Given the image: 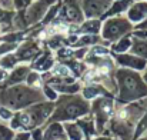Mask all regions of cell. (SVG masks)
<instances>
[{
  "instance_id": "obj_1",
  "label": "cell",
  "mask_w": 147,
  "mask_h": 140,
  "mask_svg": "<svg viewBox=\"0 0 147 140\" xmlns=\"http://www.w3.org/2000/svg\"><path fill=\"white\" fill-rule=\"evenodd\" d=\"M50 130H51V132H50L49 135H47V139H51L53 136H54V137H56V136H60V133H61L59 126H54V127H51Z\"/></svg>"
},
{
  "instance_id": "obj_2",
  "label": "cell",
  "mask_w": 147,
  "mask_h": 140,
  "mask_svg": "<svg viewBox=\"0 0 147 140\" xmlns=\"http://www.w3.org/2000/svg\"><path fill=\"white\" fill-rule=\"evenodd\" d=\"M54 73L56 74H63V76H67L70 72H69V69L67 67H63V66H59V67H56V70H54Z\"/></svg>"
},
{
  "instance_id": "obj_3",
  "label": "cell",
  "mask_w": 147,
  "mask_h": 140,
  "mask_svg": "<svg viewBox=\"0 0 147 140\" xmlns=\"http://www.w3.org/2000/svg\"><path fill=\"white\" fill-rule=\"evenodd\" d=\"M70 136H71V140H80L82 139V135H80L79 129H71V130H70Z\"/></svg>"
},
{
  "instance_id": "obj_4",
  "label": "cell",
  "mask_w": 147,
  "mask_h": 140,
  "mask_svg": "<svg viewBox=\"0 0 147 140\" xmlns=\"http://www.w3.org/2000/svg\"><path fill=\"white\" fill-rule=\"evenodd\" d=\"M1 116H3V117H10V113L6 112V110H1Z\"/></svg>"
}]
</instances>
